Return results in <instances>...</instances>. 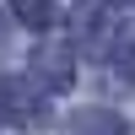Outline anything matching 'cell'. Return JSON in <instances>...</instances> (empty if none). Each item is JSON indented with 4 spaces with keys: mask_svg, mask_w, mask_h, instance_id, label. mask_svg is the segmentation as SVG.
I'll return each instance as SVG.
<instances>
[{
    "mask_svg": "<svg viewBox=\"0 0 135 135\" xmlns=\"http://www.w3.org/2000/svg\"><path fill=\"white\" fill-rule=\"evenodd\" d=\"M130 70H135V54H130Z\"/></svg>",
    "mask_w": 135,
    "mask_h": 135,
    "instance_id": "cell-3",
    "label": "cell"
},
{
    "mask_svg": "<svg viewBox=\"0 0 135 135\" xmlns=\"http://www.w3.org/2000/svg\"><path fill=\"white\" fill-rule=\"evenodd\" d=\"M130 6H135V0H130Z\"/></svg>",
    "mask_w": 135,
    "mask_h": 135,
    "instance_id": "cell-4",
    "label": "cell"
},
{
    "mask_svg": "<svg viewBox=\"0 0 135 135\" xmlns=\"http://www.w3.org/2000/svg\"><path fill=\"white\" fill-rule=\"evenodd\" d=\"M119 27H124V22H119L114 6H92V11H86V27H81V43H86L92 54H108V49L119 43Z\"/></svg>",
    "mask_w": 135,
    "mask_h": 135,
    "instance_id": "cell-1",
    "label": "cell"
},
{
    "mask_svg": "<svg viewBox=\"0 0 135 135\" xmlns=\"http://www.w3.org/2000/svg\"><path fill=\"white\" fill-rule=\"evenodd\" d=\"M11 6H16V16L22 22H27V27H54V6H49V0H11Z\"/></svg>",
    "mask_w": 135,
    "mask_h": 135,
    "instance_id": "cell-2",
    "label": "cell"
}]
</instances>
